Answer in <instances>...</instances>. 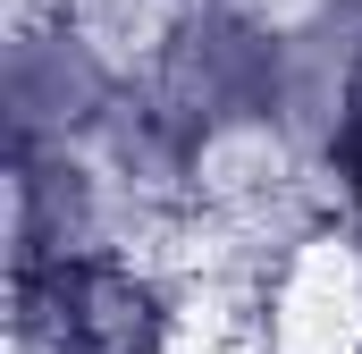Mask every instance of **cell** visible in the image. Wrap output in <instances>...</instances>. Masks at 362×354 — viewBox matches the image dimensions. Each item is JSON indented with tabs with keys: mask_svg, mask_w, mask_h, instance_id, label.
<instances>
[{
	"mask_svg": "<svg viewBox=\"0 0 362 354\" xmlns=\"http://www.w3.org/2000/svg\"><path fill=\"white\" fill-rule=\"evenodd\" d=\"M118 93H127V85L76 42L68 17H51V25H8V110H17V152L85 144Z\"/></svg>",
	"mask_w": 362,
	"mask_h": 354,
	"instance_id": "obj_1",
	"label": "cell"
},
{
	"mask_svg": "<svg viewBox=\"0 0 362 354\" xmlns=\"http://www.w3.org/2000/svg\"><path fill=\"white\" fill-rule=\"evenodd\" d=\"M320 161L295 152V135L278 127L270 110H245V118H219L211 135L185 144V185H194V211H228V219H270L295 211L312 194Z\"/></svg>",
	"mask_w": 362,
	"mask_h": 354,
	"instance_id": "obj_2",
	"label": "cell"
}]
</instances>
